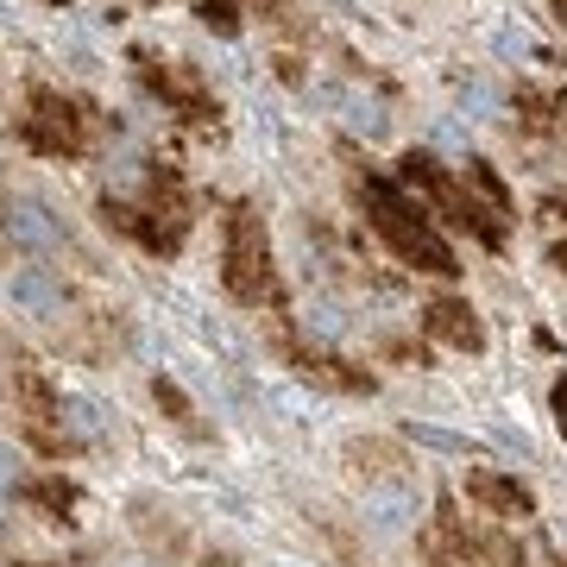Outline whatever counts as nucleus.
I'll use <instances>...</instances> for the list:
<instances>
[{"mask_svg": "<svg viewBox=\"0 0 567 567\" xmlns=\"http://www.w3.org/2000/svg\"><path fill=\"white\" fill-rule=\"evenodd\" d=\"M360 203H365L372 234L398 252V265L429 271V278H454V271H461V265H454V246L442 240V227L429 221V208L416 203L410 189H398V183H385V177H360Z\"/></svg>", "mask_w": 567, "mask_h": 567, "instance_id": "f257e3e1", "label": "nucleus"}, {"mask_svg": "<svg viewBox=\"0 0 567 567\" xmlns=\"http://www.w3.org/2000/svg\"><path fill=\"white\" fill-rule=\"evenodd\" d=\"M398 183H404V189H410L423 208H435L447 227L473 234L480 246H505V215L480 203V196L466 189L461 171H442V164L423 158V152H404V158H398Z\"/></svg>", "mask_w": 567, "mask_h": 567, "instance_id": "f03ea898", "label": "nucleus"}, {"mask_svg": "<svg viewBox=\"0 0 567 567\" xmlns=\"http://www.w3.org/2000/svg\"><path fill=\"white\" fill-rule=\"evenodd\" d=\"M102 215H107V227H121L126 240H140L145 252H177L189 221H196V215H189V189H183V177L171 164H152V171H145L140 203H107Z\"/></svg>", "mask_w": 567, "mask_h": 567, "instance_id": "7ed1b4c3", "label": "nucleus"}, {"mask_svg": "<svg viewBox=\"0 0 567 567\" xmlns=\"http://www.w3.org/2000/svg\"><path fill=\"white\" fill-rule=\"evenodd\" d=\"M221 284L227 297L246 309H278V265H271V234H265V215L252 203H234L227 215V259H221Z\"/></svg>", "mask_w": 567, "mask_h": 567, "instance_id": "20e7f679", "label": "nucleus"}, {"mask_svg": "<svg viewBox=\"0 0 567 567\" xmlns=\"http://www.w3.org/2000/svg\"><path fill=\"white\" fill-rule=\"evenodd\" d=\"M423 561L429 567H524V548L505 529L473 524L454 505L435 511V524L423 529Z\"/></svg>", "mask_w": 567, "mask_h": 567, "instance_id": "39448f33", "label": "nucleus"}, {"mask_svg": "<svg viewBox=\"0 0 567 567\" xmlns=\"http://www.w3.org/2000/svg\"><path fill=\"white\" fill-rule=\"evenodd\" d=\"M20 140L44 158H82L89 152V107L58 95V89H39L20 114Z\"/></svg>", "mask_w": 567, "mask_h": 567, "instance_id": "423d86ee", "label": "nucleus"}, {"mask_svg": "<svg viewBox=\"0 0 567 567\" xmlns=\"http://www.w3.org/2000/svg\"><path fill=\"white\" fill-rule=\"evenodd\" d=\"M13 404H20V423H25V442L39 454H63V435H58V385L44 379V365L32 360H13Z\"/></svg>", "mask_w": 567, "mask_h": 567, "instance_id": "0eeeda50", "label": "nucleus"}, {"mask_svg": "<svg viewBox=\"0 0 567 567\" xmlns=\"http://www.w3.org/2000/svg\"><path fill=\"white\" fill-rule=\"evenodd\" d=\"M140 82L158 95L171 114H183V121H215L221 107H215V95H208V82L196 76V70H183V63H164V58H152V51H140Z\"/></svg>", "mask_w": 567, "mask_h": 567, "instance_id": "6e6552de", "label": "nucleus"}, {"mask_svg": "<svg viewBox=\"0 0 567 567\" xmlns=\"http://www.w3.org/2000/svg\"><path fill=\"white\" fill-rule=\"evenodd\" d=\"M461 492H466V505L480 511V517H492V524H529V517H536L529 486L511 480V473H498V466H466Z\"/></svg>", "mask_w": 567, "mask_h": 567, "instance_id": "1a4fd4ad", "label": "nucleus"}, {"mask_svg": "<svg viewBox=\"0 0 567 567\" xmlns=\"http://www.w3.org/2000/svg\"><path fill=\"white\" fill-rule=\"evenodd\" d=\"M423 334L454 347V353H480V347H486V322L473 316L466 297H435V303L423 309Z\"/></svg>", "mask_w": 567, "mask_h": 567, "instance_id": "9d476101", "label": "nucleus"}, {"mask_svg": "<svg viewBox=\"0 0 567 567\" xmlns=\"http://www.w3.org/2000/svg\"><path fill=\"white\" fill-rule=\"evenodd\" d=\"M517 121H524L529 133L567 140V95L561 89H543V82H524V89H517Z\"/></svg>", "mask_w": 567, "mask_h": 567, "instance_id": "9b49d317", "label": "nucleus"}, {"mask_svg": "<svg viewBox=\"0 0 567 567\" xmlns=\"http://www.w3.org/2000/svg\"><path fill=\"white\" fill-rule=\"evenodd\" d=\"M347 466L360 473V480H404L410 454L385 435H365V442H347Z\"/></svg>", "mask_w": 567, "mask_h": 567, "instance_id": "f8f14e48", "label": "nucleus"}, {"mask_svg": "<svg viewBox=\"0 0 567 567\" xmlns=\"http://www.w3.org/2000/svg\"><path fill=\"white\" fill-rule=\"evenodd\" d=\"M20 498L32 511H44V517H70V511H76V486H70L63 473H39V480H25Z\"/></svg>", "mask_w": 567, "mask_h": 567, "instance_id": "ddd939ff", "label": "nucleus"}, {"mask_svg": "<svg viewBox=\"0 0 567 567\" xmlns=\"http://www.w3.org/2000/svg\"><path fill=\"white\" fill-rule=\"evenodd\" d=\"M461 177H466V189H473V196H480L486 208L511 215V189H505V177H498V171H492L486 158H466V164H461Z\"/></svg>", "mask_w": 567, "mask_h": 567, "instance_id": "4468645a", "label": "nucleus"}, {"mask_svg": "<svg viewBox=\"0 0 567 567\" xmlns=\"http://www.w3.org/2000/svg\"><path fill=\"white\" fill-rule=\"evenodd\" d=\"M152 398H158V410H164V416H171V423H177V429H189V435H196V404H189V398H183V391L171 385V379H152Z\"/></svg>", "mask_w": 567, "mask_h": 567, "instance_id": "2eb2a0df", "label": "nucleus"}, {"mask_svg": "<svg viewBox=\"0 0 567 567\" xmlns=\"http://www.w3.org/2000/svg\"><path fill=\"white\" fill-rule=\"evenodd\" d=\"M196 20L215 25L221 39H234V32H240V0H203V7H196Z\"/></svg>", "mask_w": 567, "mask_h": 567, "instance_id": "dca6fc26", "label": "nucleus"}, {"mask_svg": "<svg viewBox=\"0 0 567 567\" xmlns=\"http://www.w3.org/2000/svg\"><path fill=\"white\" fill-rule=\"evenodd\" d=\"M385 353H391L398 365H429V353H423L416 341H385Z\"/></svg>", "mask_w": 567, "mask_h": 567, "instance_id": "f3484780", "label": "nucleus"}, {"mask_svg": "<svg viewBox=\"0 0 567 567\" xmlns=\"http://www.w3.org/2000/svg\"><path fill=\"white\" fill-rule=\"evenodd\" d=\"M240 7H246V13H265V20H290V7H284V0H240Z\"/></svg>", "mask_w": 567, "mask_h": 567, "instance_id": "a211bd4d", "label": "nucleus"}, {"mask_svg": "<svg viewBox=\"0 0 567 567\" xmlns=\"http://www.w3.org/2000/svg\"><path fill=\"white\" fill-rule=\"evenodd\" d=\"M555 423H561V435H567V379L555 385Z\"/></svg>", "mask_w": 567, "mask_h": 567, "instance_id": "6ab92c4d", "label": "nucleus"}, {"mask_svg": "<svg viewBox=\"0 0 567 567\" xmlns=\"http://www.w3.org/2000/svg\"><path fill=\"white\" fill-rule=\"evenodd\" d=\"M548 259H555V271H567V234L555 240V252H548Z\"/></svg>", "mask_w": 567, "mask_h": 567, "instance_id": "aec40b11", "label": "nucleus"}, {"mask_svg": "<svg viewBox=\"0 0 567 567\" xmlns=\"http://www.w3.org/2000/svg\"><path fill=\"white\" fill-rule=\"evenodd\" d=\"M548 567H567V548H548Z\"/></svg>", "mask_w": 567, "mask_h": 567, "instance_id": "412c9836", "label": "nucleus"}, {"mask_svg": "<svg viewBox=\"0 0 567 567\" xmlns=\"http://www.w3.org/2000/svg\"><path fill=\"white\" fill-rule=\"evenodd\" d=\"M555 20H561V25H567V0H555Z\"/></svg>", "mask_w": 567, "mask_h": 567, "instance_id": "4be33fe9", "label": "nucleus"}]
</instances>
